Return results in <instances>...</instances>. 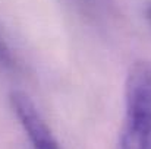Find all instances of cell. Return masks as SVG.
<instances>
[{
    "mask_svg": "<svg viewBox=\"0 0 151 149\" xmlns=\"http://www.w3.org/2000/svg\"><path fill=\"white\" fill-rule=\"evenodd\" d=\"M119 149H151V63L135 61L125 82V121Z\"/></svg>",
    "mask_w": 151,
    "mask_h": 149,
    "instance_id": "cell-1",
    "label": "cell"
},
{
    "mask_svg": "<svg viewBox=\"0 0 151 149\" xmlns=\"http://www.w3.org/2000/svg\"><path fill=\"white\" fill-rule=\"evenodd\" d=\"M12 108L19 118L21 126L29 138V142L34 149H60L57 140L54 139L50 127L44 121L38 108L25 92L12 91L10 95Z\"/></svg>",
    "mask_w": 151,
    "mask_h": 149,
    "instance_id": "cell-2",
    "label": "cell"
},
{
    "mask_svg": "<svg viewBox=\"0 0 151 149\" xmlns=\"http://www.w3.org/2000/svg\"><path fill=\"white\" fill-rule=\"evenodd\" d=\"M0 64L4 66V67H13L15 66V60H13L12 51L7 47V44L3 40L1 35H0Z\"/></svg>",
    "mask_w": 151,
    "mask_h": 149,
    "instance_id": "cell-3",
    "label": "cell"
},
{
    "mask_svg": "<svg viewBox=\"0 0 151 149\" xmlns=\"http://www.w3.org/2000/svg\"><path fill=\"white\" fill-rule=\"evenodd\" d=\"M147 15H148V19L151 21V7H148V10H147Z\"/></svg>",
    "mask_w": 151,
    "mask_h": 149,
    "instance_id": "cell-4",
    "label": "cell"
}]
</instances>
